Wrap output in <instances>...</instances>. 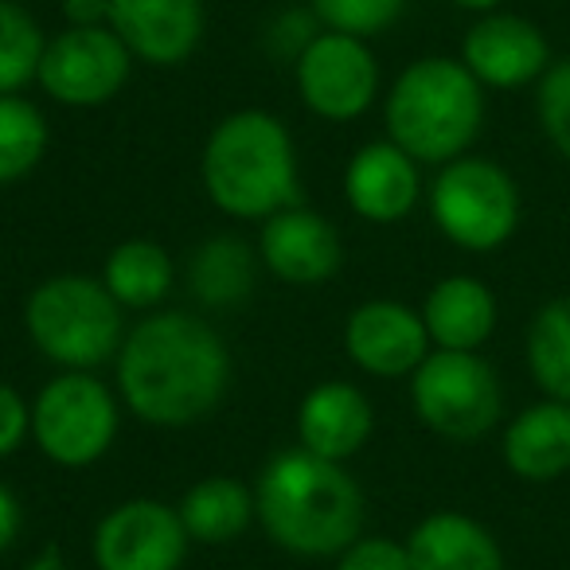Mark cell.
Wrapping results in <instances>:
<instances>
[{
    "label": "cell",
    "instance_id": "30",
    "mask_svg": "<svg viewBox=\"0 0 570 570\" xmlns=\"http://www.w3.org/2000/svg\"><path fill=\"white\" fill-rule=\"evenodd\" d=\"M32 434V406L20 399L17 387L0 383V458H9Z\"/></svg>",
    "mask_w": 570,
    "mask_h": 570
},
{
    "label": "cell",
    "instance_id": "12",
    "mask_svg": "<svg viewBox=\"0 0 570 570\" xmlns=\"http://www.w3.org/2000/svg\"><path fill=\"white\" fill-rule=\"evenodd\" d=\"M461 63L481 87L515 90L539 82L551 67V48L539 24L512 12H484L461 43Z\"/></svg>",
    "mask_w": 570,
    "mask_h": 570
},
{
    "label": "cell",
    "instance_id": "16",
    "mask_svg": "<svg viewBox=\"0 0 570 570\" xmlns=\"http://www.w3.org/2000/svg\"><path fill=\"white\" fill-rule=\"evenodd\" d=\"M344 196L367 223H399L422 196L419 160L395 141H372L344 168Z\"/></svg>",
    "mask_w": 570,
    "mask_h": 570
},
{
    "label": "cell",
    "instance_id": "1",
    "mask_svg": "<svg viewBox=\"0 0 570 570\" xmlns=\"http://www.w3.org/2000/svg\"><path fill=\"white\" fill-rule=\"evenodd\" d=\"M118 387L121 403L149 426H191L227 395L230 352L207 321L157 313L121 341Z\"/></svg>",
    "mask_w": 570,
    "mask_h": 570
},
{
    "label": "cell",
    "instance_id": "31",
    "mask_svg": "<svg viewBox=\"0 0 570 570\" xmlns=\"http://www.w3.org/2000/svg\"><path fill=\"white\" fill-rule=\"evenodd\" d=\"M269 36H274L277 56H294V63H297V56L317 40V17H313V12H297V9L282 12L277 24L269 28Z\"/></svg>",
    "mask_w": 570,
    "mask_h": 570
},
{
    "label": "cell",
    "instance_id": "32",
    "mask_svg": "<svg viewBox=\"0 0 570 570\" xmlns=\"http://www.w3.org/2000/svg\"><path fill=\"white\" fill-rule=\"evenodd\" d=\"M63 17L71 28L110 24V0H63Z\"/></svg>",
    "mask_w": 570,
    "mask_h": 570
},
{
    "label": "cell",
    "instance_id": "24",
    "mask_svg": "<svg viewBox=\"0 0 570 570\" xmlns=\"http://www.w3.org/2000/svg\"><path fill=\"white\" fill-rule=\"evenodd\" d=\"M528 372L554 403H570V297H554L528 325Z\"/></svg>",
    "mask_w": 570,
    "mask_h": 570
},
{
    "label": "cell",
    "instance_id": "19",
    "mask_svg": "<svg viewBox=\"0 0 570 570\" xmlns=\"http://www.w3.org/2000/svg\"><path fill=\"white\" fill-rule=\"evenodd\" d=\"M422 321L434 348L476 352L497 328V297L481 277L450 274L426 294Z\"/></svg>",
    "mask_w": 570,
    "mask_h": 570
},
{
    "label": "cell",
    "instance_id": "26",
    "mask_svg": "<svg viewBox=\"0 0 570 570\" xmlns=\"http://www.w3.org/2000/svg\"><path fill=\"white\" fill-rule=\"evenodd\" d=\"M43 48L48 40L32 12L17 0H0V95H20L28 82H36Z\"/></svg>",
    "mask_w": 570,
    "mask_h": 570
},
{
    "label": "cell",
    "instance_id": "20",
    "mask_svg": "<svg viewBox=\"0 0 570 570\" xmlns=\"http://www.w3.org/2000/svg\"><path fill=\"white\" fill-rule=\"evenodd\" d=\"M411 570H504V551L481 520L434 512L406 535Z\"/></svg>",
    "mask_w": 570,
    "mask_h": 570
},
{
    "label": "cell",
    "instance_id": "5",
    "mask_svg": "<svg viewBox=\"0 0 570 570\" xmlns=\"http://www.w3.org/2000/svg\"><path fill=\"white\" fill-rule=\"evenodd\" d=\"M32 344L67 372H90L121 352L126 321L102 277L59 274L32 289L24 305Z\"/></svg>",
    "mask_w": 570,
    "mask_h": 570
},
{
    "label": "cell",
    "instance_id": "18",
    "mask_svg": "<svg viewBox=\"0 0 570 570\" xmlns=\"http://www.w3.org/2000/svg\"><path fill=\"white\" fill-rule=\"evenodd\" d=\"M504 465L528 484H547L570 473V403H531L504 430Z\"/></svg>",
    "mask_w": 570,
    "mask_h": 570
},
{
    "label": "cell",
    "instance_id": "11",
    "mask_svg": "<svg viewBox=\"0 0 570 570\" xmlns=\"http://www.w3.org/2000/svg\"><path fill=\"white\" fill-rule=\"evenodd\" d=\"M188 543L191 539L173 504L126 500L98 523L95 562L98 570H180Z\"/></svg>",
    "mask_w": 570,
    "mask_h": 570
},
{
    "label": "cell",
    "instance_id": "23",
    "mask_svg": "<svg viewBox=\"0 0 570 570\" xmlns=\"http://www.w3.org/2000/svg\"><path fill=\"white\" fill-rule=\"evenodd\" d=\"M191 294L212 309H230L254 289V250L235 235H215L196 246L188 262Z\"/></svg>",
    "mask_w": 570,
    "mask_h": 570
},
{
    "label": "cell",
    "instance_id": "27",
    "mask_svg": "<svg viewBox=\"0 0 570 570\" xmlns=\"http://www.w3.org/2000/svg\"><path fill=\"white\" fill-rule=\"evenodd\" d=\"M309 4L325 32H344L356 40L387 32L406 12V0H309Z\"/></svg>",
    "mask_w": 570,
    "mask_h": 570
},
{
    "label": "cell",
    "instance_id": "14",
    "mask_svg": "<svg viewBox=\"0 0 570 570\" xmlns=\"http://www.w3.org/2000/svg\"><path fill=\"white\" fill-rule=\"evenodd\" d=\"M258 258L285 285H321L341 269L344 246L336 227L309 207H285L262 223Z\"/></svg>",
    "mask_w": 570,
    "mask_h": 570
},
{
    "label": "cell",
    "instance_id": "10",
    "mask_svg": "<svg viewBox=\"0 0 570 570\" xmlns=\"http://www.w3.org/2000/svg\"><path fill=\"white\" fill-rule=\"evenodd\" d=\"M297 95L317 118L352 121L372 110L380 90V63L367 40L344 32H317V40L297 56Z\"/></svg>",
    "mask_w": 570,
    "mask_h": 570
},
{
    "label": "cell",
    "instance_id": "8",
    "mask_svg": "<svg viewBox=\"0 0 570 570\" xmlns=\"http://www.w3.org/2000/svg\"><path fill=\"white\" fill-rule=\"evenodd\" d=\"M118 438V399L90 372H63L36 395L32 442L67 469L95 465Z\"/></svg>",
    "mask_w": 570,
    "mask_h": 570
},
{
    "label": "cell",
    "instance_id": "28",
    "mask_svg": "<svg viewBox=\"0 0 570 570\" xmlns=\"http://www.w3.org/2000/svg\"><path fill=\"white\" fill-rule=\"evenodd\" d=\"M535 114L547 141L570 160V59H559L543 71L535 90Z\"/></svg>",
    "mask_w": 570,
    "mask_h": 570
},
{
    "label": "cell",
    "instance_id": "9",
    "mask_svg": "<svg viewBox=\"0 0 570 570\" xmlns=\"http://www.w3.org/2000/svg\"><path fill=\"white\" fill-rule=\"evenodd\" d=\"M129 71H134V56L110 24L67 28L56 40H48L36 82L59 106L90 110L118 98V90L129 82Z\"/></svg>",
    "mask_w": 570,
    "mask_h": 570
},
{
    "label": "cell",
    "instance_id": "2",
    "mask_svg": "<svg viewBox=\"0 0 570 570\" xmlns=\"http://www.w3.org/2000/svg\"><path fill=\"white\" fill-rule=\"evenodd\" d=\"M254 512L282 551L305 559H333L364 535V489L341 461L309 450H285L262 469Z\"/></svg>",
    "mask_w": 570,
    "mask_h": 570
},
{
    "label": "cell",
    "instance_id": "7",
    "mask_svg": "<svg viewBox=\"0 0 570 570\" xmlns=\"http://www.w3.org/2000/svg\"><path fill=\"white\" fill-rule=\"evenodd\" d=\"M411 403L426 430L469 445L500 422L504 391L492 364L476 352L434 348L411 375Z\"/></svg>",
    "mask_w": 570,
    "mask_h": 570
},
{
    "label": "cell",
    "instance_id": "25",
    "mask_svg": "<svg viewBox=\"0 0 570 570\" xmlns=\"http://www.w3.org/2000/svg\"><path fill=\"white\" fill-rule=\"evenodd\" d=\"M48 153V118L20 95H0V184H17Z\"/></svg>",
    "mask_w": 570,
    "mask_h": 570
},
{
    "label": "cell",
    "instance_id": "33",
    "mask_svg": "<svg viewBox=\"0 0 570 570\" xmlns=\"http://www.w3.org/2000/svg\"><path fill=\"white\" fill-rule=\"evenodd\" d=\"M20 528H24V512H20V500L12 497V489L0 484V551H9L17 543Z\"/></svg>",
    "mask_w": 570,
    "mask_h": 570
},
{
    "label": "cell",
    "instance_id": "17",
    "mask_svg": "<svg viewBox=\"0 0 570 570\" xmlns=\"http://www.w3.org/2000/svg\"><path fill=\"white\" fill-rule=\"evenodd\" d=\"M372 430H375L372 403H367V395L356 383H344V380L317 383L302 399V411H297L302 450L317 453L325 461H341V465L364 450Z\"/></svg>",
    "mask_w": 570,
    "mask_h": 570
},
{
    "label": "cell",
    "instance_id": "34",
    "mask_svg": "<svg viewBox=\"0 0 570 570\" xmlns=\"http://www.w3.org/2000/svg\"><path fill=\"white\" fill-rule=\"evenodd\" d=\"M24 570H63V554H59V547H43Z\"/></svg>",
    "mask_w": 570,
    "mask_h": 570
},
{
    "label": "cell",
    "instance_id": "15",
    "mask_svg": "<svg viewBox=\"0 0 570 570\" xmlns=\"http://www.w3.org/2000/svg\"><path fill=\"white\" fill-rule=\"evenodd\" d=\"M204 0H110V28L134 59L176 67L204 40Z\"/></svg>",
    "mask_w": 570,
    "mask_h": 570
},
{
    "label": "cell",
    "instance_id": "22",
    "mask_svg": "<svg viewBox=\"0 0 570 570\" xmlns=\"http://www.w3.org/2000/svg\"><path fill=\"white\" fill-rule=\"evenodd\" d=\"M176 266L168 250L149 238H129L110 250L102 266V285L114 294L121 309H153L173 289Z\"/></svg>",
    "mask_w": 570,
    "mask_h": 570
},
{
    "label": "cell",
    "instance_id": "21",
    "mask_svg": "<svg viewBox=\"0 0 570 570\" xmlns=\"http://www.w3.org/2000/svg\"><path fill=\"white\" fill-rule=\"evenodd\" d=\"M176 512H180L191 543L207 547L235 543L258 515L254 512V492L235 476H207V481L191 484Z\"/></svg>",
    "mask_w": 570,
    "mask_h": 570
},
{
    "label": "cell",
    "instance_id": "35",
    "mask_svg": "<svg viewBox=\"0 0 570 570\" xmlns=\"http://www.w3.org/2000/svg\"><path fill=\"white\" fill-rule=\"evenodd\" d=\"M453 4H458V9H465V12H497V4L500 0H453Z\"/></svg>",
    "mask_w": 570,
    "mask_h": 570
},
{
    "label": "cell",
    "instance_id": "13",
    "mask_svg": "<svg viewBox=\"0 0 570 570\" xmlns=\"http://www.w3.org/2000/svg\"><path fill=\"white\" fill-rule=\"evenodd\" d=\"M344 348L360 372L380 380L414 375L422 360L434 352L422 313L403 302H364L360 309H352L344 325Z\"/></svg>",
    "mask_w": 570,
    "mask_h": 570
},
{
    "label": "cell",
    "instance_id": "6",
    "mask_svg": "<svg viewBox=\"0 0 570 570\" xmlns=\"http://www.w3.org/2000/svg\"><path fill=\"white\" fill-rule=\"evenodd\" d=\"M430 215L453 246L489 254L520 227V188L489 157H458L430 184Z\"/></svg>",
    "mask_w": 570,
    "mask_h": 570
},
{
    "label": "cell",
    "instance_id": "4",
    "mask_svg": "<svg viewBox=\"0 0 570 570\" xmlns=\"http://www.w3.org/2000/svg\"><path fill=\"white\" fill-rule=\"evenodd\" d=\"M387 141L419 165H450L465 157L484 126V87L461 59L430 56L411 63L387 95Z\"/></svg>",
    "mask_w": 570,
    "mask_h": 570
},
{
    "label": "cell",
    "instance_id": "3",
    "mask_svg": "<svg viewBox=\"0 0 570 570\" xmlns=\"http://www.w3.org/2000/svg\"><path fill=\"white\" fill-rule=\"evenodd\" d=\"M204 188L230 219H262L302 204L294 137L274 114L238 110L204 145Z\"/></svg>",
    "mask_w": 570,
    "mask_h": 570
},
{
    "label": "cell",
    "instance_id": "29",
    "mask_svg": "<svg viewBox=\"0 0 570 570\" xmlns=\"http://www.w3.org/2000/svg\"><path fill=\"white\" fill-rule=\"evenodd\" d=\"M341 567L336 570H411V554L406 543H395L387 535H360L348 551L336 554Z\"/></svg>",
    "mask_w": 570,
    "mask_h": 570
}]
</instances>
